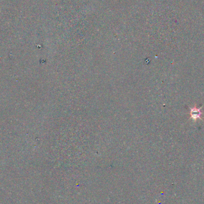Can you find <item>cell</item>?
Listing matches in <instances>:
<instances>
[{"mask_svg":"<svg viewBox=\"0 0 204 204\" xmlns=\"http://www.w3.org/2000/svg\"><path fill=\"white\" fill-rule=\"evenodd\" d=\"M190 117L193 119H196L198 118H200L202 115V112L200 111V109H198L195 107L193 108H190Z\"/></svg>","mask_w":204,"mask_h":204,"instance_id":"cell-1","label":"cell"}]
</instances>
